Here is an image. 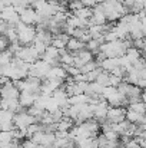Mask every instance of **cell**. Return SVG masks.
<instances>
[{
    "instance_id": "cell-31",
    "label": "cell",
    "mask_w": 146,
    "mask_h": 148,
    "mask_svg": "<svg viewBox=\"0 0 146 148\" xmlns=\"http://www.w3.org/2000/svg\"><path fill=\"white\" fill-rule=\"evenodd\" d=\"M122 81H123L122 78H119V76L110 73V85H112V86H116V88H117V86L122 84Z\"/></svg>"
},
{
    "instance_id": "cell-6",
    "label": "cell",
    "mask_w": 146,
    "mask_h": 148,
    "mask_svg": "<svg viewBox=\"0 0 146 148\" xmlns=\"http://www.w3.org/2000/svg\"><path fill=\"white\" fill-rule=\"evenodd\" d=\"M20 20L22 22H24L26 25H36V22H37V12H36V9L35 7H27L22 14H20Z\"/></svg>"
},
{
    "instance_id": "cell-8",
    "label": "cell",
    "mask_w": 146,
    "mask_h": 148,
    "mask_svg": "<svg viewBox=\"0 0 146 148\" xmlns=\"http://www.w3.org/2000/svg\"><path fill=\"white\" fill-rule=\"evenodd\" d=\"M100 66L103 68V71L112 72L115 68L120 66V60H119V58H106V59L100 63Z\"/></svg>"
},
{
    "instance_id": "cell-38",
    "label": "cell",
    "mask_w": 146,
    "mask_h": 148,
    "mask_svg": "<svg viewBox=\"0 0 146 148\" xmlns=\"http://www.w3.org/2000/svg\"><path fill=\"white\" fill-rule=\"evenodd\" d=\"M57 1H59V3H63V4H66L69 0H57Z\"/></svg>"
},
{
    "instance_id": "cell-32",
    "label": "cell",
    "mask_w": 146,
    "mask_h": 148,
    "mask_svg": "<svg viewBox=\"0 0 146 148\" xmlns=\"http://www.w3.org/2000/svg\"><path fill=\"white\" fill-rule=\"evenodd\" d=\"M132 65H133V68H135V69H138V71H142V69L145 68V59L139 58V59H138V60H135Z\"/></svg>"
},
{
    "instance_id": "cell-30",
    "label": "cell",
    "mask_w": 146,
    "mask_h": 148,
    "mask_svg": "<svg viewBox=\"0 0 146 148\" xmlns=\"http://www.w3.org/2000/svg\"><path fill=\"white\" fill-rule=\"evenodd\" d=\"M145 42H146L145 38H141V39H133V46H135L136 49L142 50V49H143V46H145Z\"/></svg>"
},
{
    "instance_id": "cell-17",
    "label": "cell",
    "mask_w": 146,
    "mask_h": 148,
    "mask_svg": "<svg viewBox=\"0 0 146 148\" xmlns=\"http://www.w3.org/2000/svg\"><path fill=\"white\" fill-rule=\"evenodd\" d=\"M60 106H59V103H57V101L53 98V97H50L48 101V105H46V111H49L50 114H53L54 111H57Z\"/></svg>"
},
{
    "instance_id": "cell-37",
    "label": "cell",
    "mask_w": 146,
    "mask_h": 148,
    "mask_svg": "<svg viewBox=\"0 0 146 148\" xmlns=\"http://www.w3.org/2000/svg\"><path fill=\"white\" fill-rule=\"evenodd\" d=\"M139 73H141V78H145L146 79V68H143L142 71H139Z\"/></svg>"
},
{
    "instance_id": "cell-12",
    "label": "cell",
    "mask_w": 146,
    "mask_h": 148,
    "mask_svg": "<svg viewBox=\"0 0 146 148\" xmlns=\"http://www.w3.org/2000/svg\"><path fill=\"white\" fill-rule=\"evenodd\" d=\"M96 82L99 84H102L103 86H109L110 85V72H107V71H103L99 76H97Z\"/></svg>"
},
{
    "instance_id": "cell-25",
    "label": "cell",
    "mask_w": 146,
    "mask_h": 148,
    "mask_svg": "<svg viewBox=\"0 0 146 148\" xmlns=\"http://www.w3.org/2000/svg\"><path fill=\"white\" fill-rule=\"evenodd\" d=\"M27 112H29L30 115H33V116H40V115L45 112V109H42V108H39V106L33 105V106L27 108Z\"/></svg>"
},
{
    "instance_id": "cell-7",
    "label": "cell",
    "mask_w": 146,
    "mask_h": 148,
    "mask_svg": "<svg viewBox=\"0 0 146 148\" xmlns=\"http://www.w3.org/2000/svg\"><path fill=\"white\" fill-rule=\"evenodd\" d=\"M113 32L117 35V38H119L120 40H125V39H132V38H130V35H129V25H126V23L119 22L117 25H115Z\"/></svg>"
},
{
    "instance_id": "cell-5",
    "label": "cell",
    "mask_w": 146,
    "mask_h": 148,
    "mask_svg": "<svg viewBox=\"0 0 146 148\" xmlns=\"http://www.w3.org/2000/svg\"><path fill=\"white\" fill-rule=\"evenodd\" d=\"M40 97V94H33V92H29V91H22L20 94V103L24 106V108H30L35 105L36 99Z\"/></svg>"
},
{
    "instance_id": "cell-36",
    "label": "cell",
    "mask_w": 146,
    "mask_h": 148,
    "mask_svg": "<svg viewBox=\"0 0 146 148\" xmlns=\"http://www.w3.org/2000/svg\"><path fill=\"white\" fill-rule=\"evenodd\" d=\"M138 86H141L142 89H146V79H145V78H141V79H139Z\"/></svg>"
},
{
    "instance_id": "cell-4",
    "label": "cell",
    "mask_w": 146,
    "mask_h": 148,
    "mask_svg": "<svg viewBox=\"0 0 146 148\" xmlns=\"http://www.w3.org/2000/svg\"><path fill=\"white\" fill-rule=\"evenodd\" d=\"M20 94H22V91L19 88H16L13 81L3 85V88H1V98L4 99H20Z\"/></svg>"
},
{
    "instance_id": "cell-27",
    "label": "cell",
    "mask_w": 146,
    "mask_h": 148,
    "mask_svg": "<svg viewBox=\"0 0 146 148\" xmlns=\"http://www.w3.org/2000/svg\"><path fill=\"white\" fill-rule=\"evenodd\" d=\"M105 35V39H106V42H116V40H119V38H117V35L113 32V30H109V32H105L103 33Z\"/></svg>"
},
{
    "instance_id": "cell-23",
    "label": "cell",
    "mask_w": 146,
    "mask_h": 148,
    "mask_svg": "<svg viewBox=\"0 0 146 148\" xmlns=\"http://www.w3.org/2000/svg\"><path fill=\"white\" fill-rule=\"evenodd\" d=\"M0 127H1V131H13L16 128L14 121H1Z\"/></svg>"
},
{
    "instance_id": "cell-14",
    "label": "cell",
    "mask_w": 146,
    "mask_h": 148,
    "mask_svg": "<svg viewBox=\"0 0 146 148\" xmlns=\"http://www.w3.org/2000/svg\"><path fill=\"white\" fill-rule=\"evenodd\" d=\"M129 109H133L139 114H143L146 115V103L143 101H139V102H135V103H130L129 105Z\"/></svg>"
},
{
    "instance_id": "cell-15",
    "label": "cell",
    "mask_w": 146,
    "mask_h": 148,
    "mask_svg": "<svg viewBox=\"0 0 146 148\" xmlns=\"http://www.w3.org/2000/svg\"><path fill=\"white\" fill-rule=\"evenodd\" d=\"M14 112L13 111H9V109H1L0 111V122L1 121H13L14 119Z\"/></svg>"
},
{
    "instance_id": "cell-3",
    "label": "cell",
    "mask_w": 146,
    "mask_h": 148,
    "mask_svg": "<svg viewBox=\"0 0 146 148\" xmlns=\"http://www.w3.org/2000/svg\"><path fill=\"white\" fill-rule=\"evenodd\" d=\"M1 20L7 22L12 26H16L20 22V14L16 12L14 6H7V7L1 9Z\"/></svg>"
},
{
    "instance_id": "cell-13",
    "label": "cell",
    "mask_w": 146,
    "mask_h": 148,
    "mask_svg": "<svg viewBox=\"0 0 146 148\" xmlns=\"http://www.w3.org/2000/svg\"><path fill=\"white\" fill-rule=\"evenodd\" d=\"M141 53H142V50L136 49L135 46H132V48H129V49L126 50V55H128V58L130 59V62H132V63L141 58Z\"/></svg>"
},
{
    "instance_id": "cell-18",
    "label": "cell",
    "mask_w": 146,
    "mask_h": 148,
    "mask_svg": "<svg viewBox=\"0 0 146 148\" xmlns=\"http://www.w3.org/2000/svg\"><path fill=\"white\" fill-rule=\"evenodd\" d=\"M60 62H62L63 65H73V62H75V56H73L72 53L66 52V53L60 55Z\"/></svg>"
},
{
    "instance_id": "cell-11",
    "label": "cell",
    "mask_w": 146,
    "mask_h": 148,
    "mask_svg": "<svg viewBox=\"0 0 146 148\" xmlns=\"http://www.w3.org/2000/svg\"><path fill=\"white\" fill-rule=\"evenodd\" d=\"M13 58H14V55H13L9 49L4 50V52H1V55H0V65H1V66L10 65L12 60H13Z\"/></svg>"
},
{
    "instance_id": "cell-34",
    "label": "cell",
    "mask_w": 146,
    "mask_h": 148,
    "mask_svg": "<svg viewBox=\"0 0 146 148\" xmlns=\"http://www.w3.org/2000/svg\"><path fill=\"white\" fill-rule=\"evenodd\" d=\"M82 3L85 4V7H95L97 4L96 0H82Z\"/></svg>"
},
{
    "instance_id": "cell-39",
    "label": "cell",
    "mask_w": 146,
    "mask_h": 148,
    "mask_svg": "<svg viewBox=\"0 0 146 148\" xmlns=\"http://www.w3.org/2000/svg\"><path fill=\"white\" fill-rule=\"evenodd\" d=\"M97 3H103V1H105V0H96Z\"/></svg>"
},
{
    "instance_id": "cell-24",
    "label": "cell",
    "mask_w": 146,
    "mask_h": 148,
    "mask_svg": "<svg viewBox=\"0 0 146 148\" xmlns=\"http://www.w3.org/2000/svg\"><path fill=\"white\" fill-rule=\"evenodd\" d=\"M10 39L6 36V35H1V39H0V50L1 52H4V50L9 49V46H10Z\"/></svg>"
},
{
    "instance_id": "cell-22",
    "label": "cell",
    "mask_w": 146,
    "mask_h": 148,
    "mask_svg": "<svg viewBox=\"0 0 146 148\" xmlns=\"http://www.w3.org/2000/svg\"><path fill=\"white\" fill-rule=\"evenodd\" d=\"M130 86H132V84H129V82H126V81H122V84L117 86V91H119L120 94H123V95L128 97V94H129V91H130Z\"/></svg>"
},
{
    "instance_id": "cell-19",
    "label": "cell",
    "mask_w": 146,
    "mask_h": 148,
    "mask_svg": "<svg viewBox=\"0 0 146 148\" xmlns=\"http://www.w3.org/2000/svg\"><path fill=\"white\" fill-rule=\"evenodd\" d=\"M14 140L13 131H1L0 134V143H12Z\"/></svg>"
},
{
    "instance_id": "cell-10",
    "label": "cell",
    "mask_w": 146,
    "mask_h": 148,
    "mask_svg": "<svg viewBox=\"0 0 146 148\" xmlns=\"http://www.w3.org/2000/svg\"><path fill=\"white\" fill-rule=\"evenodd\" d=\"M143 118H145L143 114H139V112H136L133 109H128L126 111V119L130 121V122H133V124H141Z\"/></svg>"
},
{
    "instance_id": "cell-29",
    "label": "cell",
    "mask_w": 146,
    "mask_h": 148,
    "mask_svg": "<svg viewBox=\"0 0 146 148\" xmlns=\"http://www.w3.org/2000/svg\"><path fill=\"white\" fill-rule=\"evenodd\" d=\"M43 135H45V132L43 131H37L36 134H33L32 135V141L33 143H36V144H42V140H43Z\"/></svg>"
},
{
    "instance_id": "cell-16",
    "label": "cell",
    "mask_w": 146,
    "mask_h": 148,
    "mask_svg": "<svg viewBox=\"0 0 146 148\" xmlns=\"http://www.w3.org/2000/svg\"><path fill=\"white\" fill-rule=\"evenodd\" d=\"M102 72H103V68H102V66H99V68H96V69H93L92 72L86 73V75H88V82H96L97 76H99Z\"/></svg>"
},
{
    "instance_id": "cell-26",
    "label": "cell",
    "mask_w": 146,
    "mask_h": 148,
    "mask_svg": "<svg viewBox=\"0 0 146 148\" xmlns=\"http://www.w3.org/2000/svg\"><path fill=\"white\" fill-rule=\"evenodd\" d=\"M82 7H85V4L82 3V0H73V1L69 3V9H70L72 12H76V10H79V9H82Z\"/></svg>"
},
{
    "instance_id": "cell-35",
    "label": "cell",
    "mask_w": 146,
    "mask_h": 148,
    "mask_svg": "<svg viewBox=\"0 0 146 148\" xmlns=\"http://www.w3.org/2000/svg\"><path fill=\"white\" fill-rule=\"evenodd\" d=\"M73 65H75V66H77V68H82V66L85 65V62H83L79 56H75V62H73Z\"/></svg>"
},
{
    "instance_id": "cell-40",
    "label": "cell",
    "mask_w": 146,
    "mask_h": 148,
    "mask_svg": "<svg viewBox=\"0 0 146 148\" xmlns=\"http://www.w3.org/2000/svg\"><path fill=\"white\" fill-rule=\"evenodd\" d=\"M48 1H53V0H48Z\"/></svg>"
},
{
    "instance_id": "cell-2",
    "label": "cell",
    "mask_w": 146,
    "mask_h": 148,
    "mask_svg": "<svg viewBox=\"0 0 146 148\" xmlns=\"http://www.w3.org/2000/svg\"><path fill=\"white\" fill-rule=\"evenodd\" d=\"M13 121H14V125H16V128L22 130V128H27L30 124H35V122H37V118H36V116H33V115H30V114L26 111V112L16 114Z\"/></svg>"
},
{
    "instance_id": "cell-20",
    "label": "cell",
    "mask_w": 146,
    "mask_h": 148,
    "mask_svg": "<svg viewBox=\"0 0 146 148\" xmlns=\"http://www.w3.org/2000/svg\"><path fill=\"white\" fill-rule=\"evenodd\" d=\"M33 46H35V49L37 50L40 55H43V53H46V49H48V45L45 43V42H42V40H37V39H35V42H33Z\"/></svg>"
},
{
    "instance_id": "cell-1",
    "label": "cell",
    "mask_w": 146,
    "mask_h": 148,
    "mask_svg": "<svg viewBox=\"0 0 146 148\" xmlns=\"http://www.w3.org/2000/svg\"><path fill=\"white\" fill-rule=\"evenodd\" d=\"M14 56L23 59L24 62H29V63H35L37 59H40V53L35 49L33 45H29V46H22V49L19 50Z\"/></svg>"
},
{
    "instance_id": "cell-33",
    "label": "cell",
    "mask_w": 146,
    "mask_h": 148,
    "mask_svg": "<svg viewBox=\"0 0 146 148\" xmlns=\"http://www.w3.org/2000/svg\"><path fill=\"white\" fill-rule=\"evenodd\" d=\"M103 134L106 135L107 140H117V138H119V134H117L115 130H109V131H106V132H103Z\"/></svg>"
},
{
    "instance_id": "cell-9",
    "label": "cell",
    "mask_w": 146,
    "mask_h": 148,
    "mask_svg": "<svg viewBox=\"0 0 146 148\" xmlns=\"http://www.w3.org/2000/svg\"><path fill=\"white\" fill-rule=\"evenodd\" d=\"M66 48L69 52H77V50H82L86 48V43L82 42L80 39H76V38H70V40L67 42Z\"/></svg>"
},
{
    "instance_id": "cell-21",
    "label": "cell",
    "mask_w": 146,
    "mask_h": 148,
    "mask_svg": "<svg viewBox=\"0 0 146 148\" xmlns=\"http://www.w3.org/2000/svg\"><path fill=\"white\" fill-rule=\"evenodd\" d=\"M89 86H90V89L97 94V95H102L103 94V91H105V86L102 85V84H99V82H89Z\"/></svg>"
},
{
    "instance_id": "cell-28",
    "label": "cell",
    "mask_w": 146,
    "mask_h": 148,
    "mask_svg": "<svg viewBox=\"0 0 146 148\" xmlns=\"http://www.w3.org/2000/svg\"><path fill=\"white\" fill-rule=\"evenodd\" d=\"M52 45L53 46H56L57 49H63V48H66V42L65 40H62L60 38H57V36H54V39H53V42H52Z\"/></svg>"
}]
</instances>
